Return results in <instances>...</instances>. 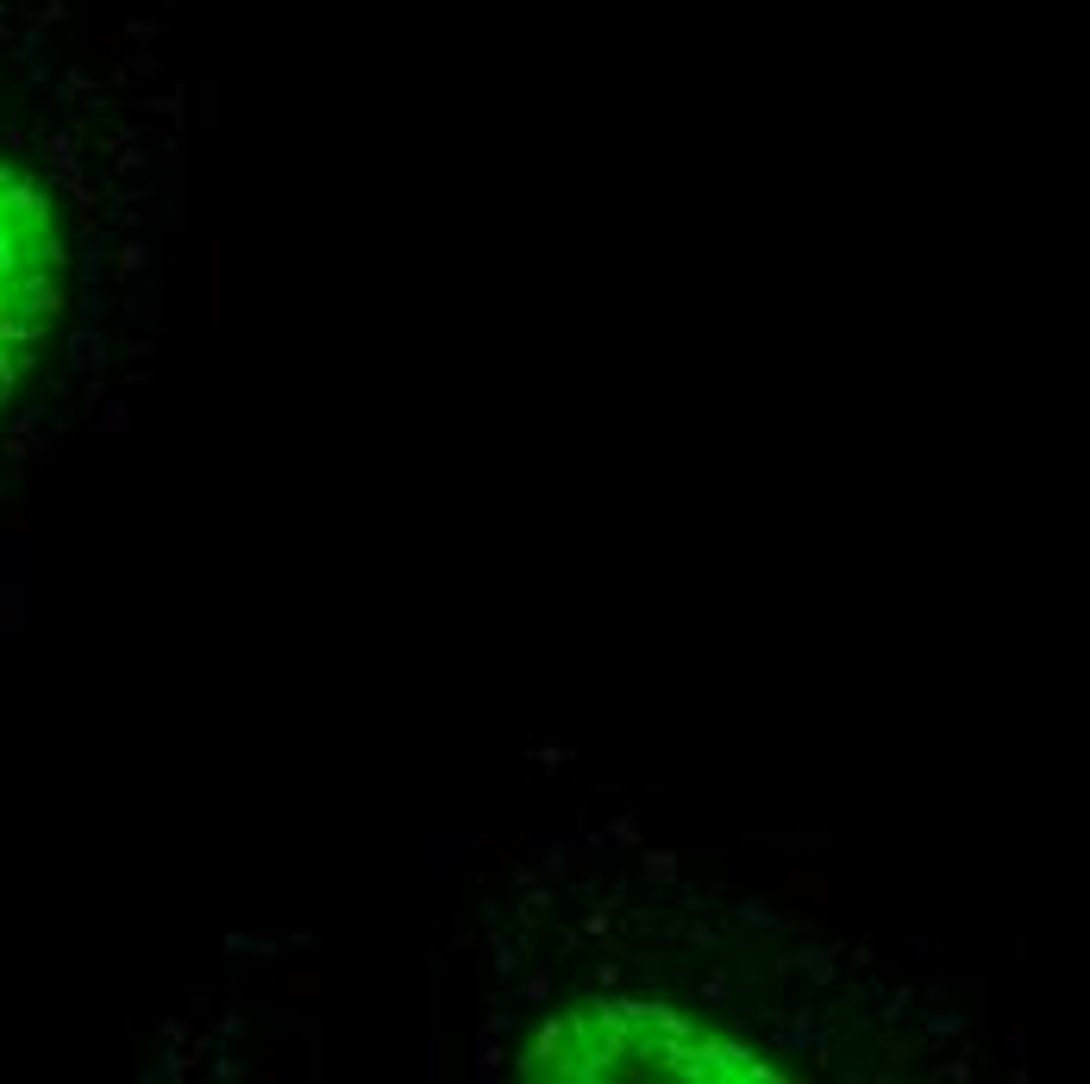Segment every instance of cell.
<instances>
[{
	"label": "cell",
	"instance_id": "1",
	"mask_svg": "<svg viewBox=\"0 0 1090 1084\" xmlns=\"http://www.w3.org/2000/svg\"><path fill=\"white\" fill-rule=\"evenodd\" d=\"M520 1072L545 1084H733V1078H771L758 1053L733 1034L683 1016L671 1003L639 997H589L545 1022Z\"/></svg>",
	"mask_w": 1090,
	"mask_h": 1084
},
{
	"label": "cell",
	"instance_id": "2",
	"mask_svg": "<svg viewBox=\"0 0 1090 1084\" xmlns=\"http://www.w3.org/2000/svg\"><path fill=\"white\" fill-rule=\"evenodd\" d=\"M63 314V232L51 195L0 163V408L32 376Z\"/></svg>",
	"mask_w": 1090,
	"mask_h": 1084
}]
</instances>
